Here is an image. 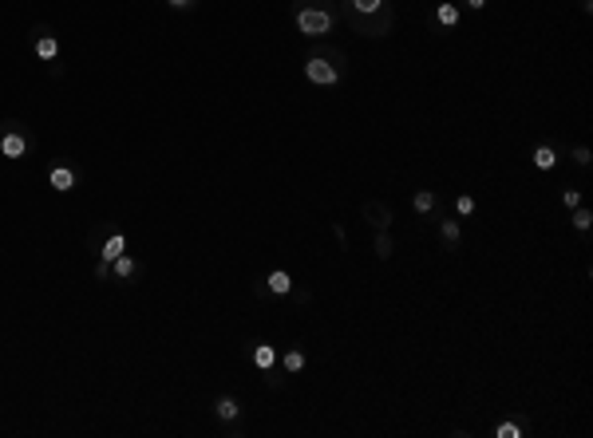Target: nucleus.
<instances>
[{
  "instance_id": "f257e3e1",
  "label": "nucleus",
  "mask_w": 593,
  "mask_h": 438,
  "mask_svg": "<svg viewBox=\"0 0 593 438\" xmlns=\"http://www.w3.org/2000/svg\"><path fill=\"white\" fill-rule=\"evenodd\" d=\"M293 24L309 40H324L336 24V4L332 0H293Z\"/></svg>"
},
{
  "instance_id": "f03ea898",
  "label": "nucleus",
  "mask_w": 593,
  "mask_h": 438,
  "mask_svg": "<svg viewBox=\"0 0 593 438\" xmlns=\"http://www.w3.org/2000/svg\"><path fill=\"white\" fill-rule=\"evenodd\" d=\"M344 71H348V63H344V56L336 48H317L305 60V80L309 83H317V87H336V83L344 80Z\"/></svg>"
},
{
  "instance_id": "7ed1b4c3",
  "label": "nucleus",
  "mask_w": 593,
  "mask_h": 438,
  "mask_svg": "<svg viewBox=\"0 0 593 438\" xmlns=\"http://www.w3.org/2000/svg\"><path fill=\"white\" fill-rule=\"evenodd\" d=\"M344 20L360 32V36H388L392 24H396V12H392V4H384V8L372 12V16H356L352 8H344Z\"/></svg>"
},
{
  "instance_id": "20e7f679",
  "label": "nucleus",
  "mask_w": 593,
  "mask_h": 438,
  "mask_svg": "<svg viewBox=\"0 0 593 438\" xmlns=\"http://www.w3.org/2000/svg\"><path fill=\"white\" fill-rule=\"evenodd\" d=\"M28 150H32V134L20 127V123H4V127H0V154H4V158L20 162Z\"/></svg>"
},
{
  "instance_id": "39448f33",
  "label": "nucleus",
  "mask_w": 593,
  "mask_h": 438,
  "mask_svg": "<svg viewBox=\"0 0 593 438\" xmlns=\"http://www.w3.org/2000/svg\"><path fill=\"white\" fill-rule=\"evenodd\" d=\"M364 221L372 230H388L392 225V206L388 201H364Z\"/></svg>"
},
{
  "instance_id": "423d86ee",
  "label": "nucleus",
  "mask_w": 593,
  "mask_h": 438,
  "mask_svg": "<svg viewBox=\"0 0 593 438\" xmlns=\"http://www.w3.org/2000/svg\"><path fill=\"white\" fill-rule=\"evenodd\" d=\"M32 51H36V56H40L44 63H51L56 56H60V40H56V36H51L48 28H36V40H32Z\"/></svg>"
},
{
  "instance_id": "0eeeda50",
  "label": "nucleus",
  "mask_w": 593,
  "mask_h": 438,
  "mask_svg": "<svg viewBox=\"0 0 593 438\" xmlns=\"http://www.w3.org/2000/svg\"><path fill=\"white\" fill-rule=\"evenodd\" d=\"M48 182H51V189L71 194V189H75V182H80V174H75L71 166H51V170H48Z\"/></svg>"
},
{
  "instance_id": "6e6552de",
  "label": "nucleus",
  "mask_w": 593,
  "mask_h": 438,
  "mask_svg": "<svg viewBox=\"0 0 593 438\" xmlns=\"http://www.w3.org/2000/svg\"><path fill=\"white\" fill-rule=\"evenodd\" d=\"M214 415H218V423H233V418H242V403H238L233 395H218Z\"/></svg>"
},
{
  "instance_id": "1a4fd4ad",
  "label": "nucleus",
  "mask_w": 593,
  "mask_h": 438,
  "mask_svg": "<svg viewBox=\"0 0 593 438\" xmlns=\"http://www.w3.org/2000/svg\"><path fill=\"white\" fill-rule=\"evenodd\" d=\"M135 273H139V261H135L131 253H123V257L111 261V277L115 280H135Z\"/></svg>"
},
{
  "instance_id": "9d476101",
  "label": "nucleus",
  "mask_w": 593,
  "mask_h": 438,
  "mask_svg": "<svg viewBox=\"0 0 593 438\" xmlns=\"http://www.w3.org/2000/svg\"><path fill=\"white\" fill-rule=\"evenodd\" d=\"M253 368L257 371H269V368H277V348L273 344H253Z\"/></svg>"
},
{
  "instance_id": "9b49d317",
  "label": "nucleus",
  "mask_w": 593,
  "mask_h": 438,
  "mask_svg": "<svg viewBox=\"0 0 593 438\" xmlns=\"http://www.w3.org/2000/svg\"><path fill=\"white\" fill-rule=\"evenodd\" d=\"M265 289H269V296H289V292H293V277L285 269H277V273H269Z\"/></svg>"
},
{
  "instance_id": "f8f14e48",
  "label": "nucleus",
  "mask_w": 593,
  "mask_h": 438,
  "mask_svg": "<svg viewBox=\"0 0 593 438\" xmlns=\"http://www.w3.org/2000/svg\"><path fill=\"white\" fill-rule=\"evenodd\" d=\"M435 24H439V28H455V24H459V8L443 0L439 8H435Z\"/></svg>"
},
{
  "instance_id": "ddd939ff",
  "label": "nucleus",
  "mask_w": 593,
  "mask_h": 438,
  "mask_svg": "<svg viewBox=\"0 0 593 438\" xmlns=\"http://www.w3.org/2000/svg\"><path fill=\"white\" fill-rule=\"evenodd\" d=\"M534 166H538V170H554V166H558V150H554V146H534Z\"/></svg>"
},
{
  "instance_id": "4468645a",
  "label": "nucleus",
  "mask_w": 593,
  "mask_h": 438,
  "mask_svg": "<svg viewBox=\"0 0 593 438\" xmlns=\"http://www.w3.org/2000/svg\"><path fill=\"white\" fill-rule=\"evenodd\" d=\"M384 4H388V0H348L344 8H352L356 16H372V12H380Z\"/></svg>"
},
{
  "instance_id": "2eb2a0df",
  "label": "nucleus",
  "mask_w": 593,
  "mask_h": 438,
  "mask_svg": "<svg viewBox=\"0 0 593 438\" xmlns=\"http://www.w3.org/2000/svg\"><path fill=\"white\" fill-rule=\"evenodd\" d=\"M281 363H285V371H289V375H297V371H305V351H301V348H289Z\"/></svg>"
},
{
  "instance_id": "dca6fc26",
  "label": "nucleus",
  "mask_w": 593,
  "mask_h": 438,
  "mask_svg": "<svg viewBox=\"0 0 593 438\" xmlns=\"http://www.w3.org/2000/svg\"><path fill=\"white\" fill-rule=\"evenodd\" d=\"M392 249H396V245H392V237H388V230H376V257L388 261V257H392Z\"/></svg>"
},
{
  "instance_id": "f3484780",
  "label": "nucleus",
  "mask_w": 593,
  "mask_h": 438,
  "mask_svg": "<svg viewBox=\"0 0 593 438\" xmlns=\"http://www.w3.org/2000/svg\"><path fill=\"white\" fill-rule=\"evenodd\" d=\"M412 206H415V213H432V209H435V194H432V189H420V194L412 198Z\"/></svg>"
},
{
  "instance_id": "a211bd4d",
  "label": "nucleus",
  "mask_w": 593,
  "mask_h": 438,
  "mask_svg": "<svg viewBox=\"0 0 593 438\" xmlns=\"http://www.w3.org/2000/svg\"><path fill=\"white\" fill-rule=\"evenodd\" d=\"M573 230H577V233H589V225H593V213H589V209H582V206H577V209H573Z\"/></svg>"
},
{
  "instance_id": "6ab92c4d",
  "label": "nucleus",
  "mask_w": 593,
  "mask_h": 438,
  "mask_svg": "<svg viewBox=\"0 0 593 438\" xmlns=\"http://www.w3.org/2000/svg\"><path fill=\"white\" fill-rule=\"evenodd\" d=\"M439 237L447 241V245H459V221H443V225H439Z\"/></svg>"
},
{
  "instance_id": "aec40b11",
  "label": "nucleus",
  "mask_w": 593,
  "mask_h": 438,
  "mask_svg": "<svg viewBox=\"0 0 593 438\" xmlns=\"http://www.w3.org/2000/svg\"><path fill=\"white\" fill-rule=\"evenodd\" d=\"M494 438H522V430L514 427V423H499V427H494Z\"/></svg>"
},
{
  "instance_id": "412c9836",
  "label": "nucleus",
  "mask_w": 593,
  "mask_h": 438,
  "mask_svg": "<svg viewBox=\"0 0 593 438\" xmlns=\"http://www.w3.org/2000/svg\"><path fill=\"white\" fill-rule=\"evenodd\" d=\"M455 209H459L463 218H471V213H475V198H471V194H459V201H455Z\"/></svg>"
},
{
  "instance_id": "4be33fe9",
  "label": "nucleus",
  "mask_w": 593,
  "mask_h": 438,
  "mask_svg": "<svg viewBox=\"0 0 593 438\" xmlns=\"http://www.w3.org/2000/svg\"><path fill=\"white\" fill-rule=\"evenodd\" d=\"M562 206H566V209H577V206H582V194H577V189H566V194H562Z\"/></svg>"
},
{
  "instance_id": "5701e85b",
  "label": "nucleus",
  "mask_w": 593,
  "mask_h": 438,
  "mask_svg": "<svg viewBox=\"0 0 593 438\" xmlns=\"http://www.w3.org/2000/svg\"><path fill=\"white\" fill-rule=\"evenodd\" d=\"M573 162H577V166L585 170V166L593 162V158H589V150H585V146H577V150H573Z\"/></svg>"
},
{
  "instance_id": "b1692460",
  "label": "nucleus",
  "mask_w": 593,
  "mask_h": 438,
  "mask_svg": "<svg viewBox=\"0 0 593 438\" xmlns=\"http://www.w3.org/2000/svg\"><path fill=\"white\" fill-rule=\"evenodd\" d=\"M166 4H171L174 12H190L194 4H198V0H166Z\"/></svg>"
},
{
  "instance_id": "393cba45",
  "label": "nucleus",
  "mask_w": 593,
  "mask_h": 438,
  "mask_svg": "<svg viewBox=\"0 0 593 438\" xmlns=\"http://www.w3.org/2000/svg\"><path fill=\"white\" fill-rule=\"evenodd\" d=\"M467 8H475V12H479V8H487V0H467Z\"/></svg>"
}]
</instances>
